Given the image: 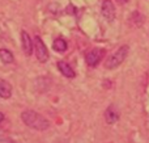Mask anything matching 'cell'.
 Instances as JSON below:
<instances>
[{
    "instance_id": "6da1fadb",
    "label": "cell",
    "mask_w": 149,
    "mask_h": 143,
    "mask_svg": "<svg viewBox=\"0 0 149 143\" xmlns=\"http://www.w3.org/2000/svg\"><path fill=\"white\" fill-rule=\"evenodd\" d=\"M21 120L28 128L34 129L38 131L47 130L50 128V122L47 118H45L43 116H41L39 113L34 112V110H25L21 114Z\"/></svg>"
},
{
    "instance_id": "7a4b0ae2",
    "label": "cell",
    "mask_w": 149,
    "mask_h": 143,
    "mask_svg": "<svg viewBox=\"0 0 149 143\" xmlns=\"http://www.w3.org/2000/svg\"><path fill=\"white\" fill-rule=\"evenodd\" d=\"M127 55H128V46H126V45L120 46L115 53H113V54L107 58V60H106V63H105V67L107 68V70H114V68L119 67V66L124 62Z\"/></svg>"
},
{
    "instance_id": "3957f363",
    "label": "cell",
    "mask_w": 149,
    "mask_h": 143,
    "mask_svg": "<svg viewBox=\"0 0 149 143\" xmlns=\"http://www.w3.org/2000/svg\"><path fill=\"white\" fill-rule=\"evenodd\" d=\"M34 49H36V55L39 62L41 63L47 62V59H49V51H47L46 45L43 43V41L38 36L34 37Z\"/></svg>"
},
{
    "instance_id": "277c9868",
    "label": "cell",
    "mask_w": 149,
    "mask_h": 143,
    "mask_svg": "<svg viewBox=\"0 0 149 143\" xmlns=\"http://www.w3.org/2000/svg\"><path fill=\"white\" fill-rule=\"evenodd\" d=\"M101 12H102L105 20H107L109 22H113L114 18H115V5H114V3L111 0H103Z\"/></svg>"
},
{
    "instance_id": "5b68a950",
    "label": "cell",
    "mask_w": 149,
    "mask_h": 143,
    "mask_svg": "<svg viewBox=\"0 0 149 143\" xmlns=\"http://www.w3.org/2000/svg\"><path fill=\"white\" fill-rule=\"evenodd\" d=\"M102 57H103V50L95 47V49H92L89 53H88L86 57H85V59H86L88 66H90V67H95V66L100 63V60L102 59Z\"/></svg>"
},
{
    "instance_id": "8992f818",
    "label": "cell",
    "mask_w": 149,
    "mask_h": 143,
    "mask_svg": "<svg viewBox=\"0 0 149 143\" xmlns=\"http://www.w3.org/2000/svg\"><path fill=\"white\" fill-rule=\"evenodd\" d=\"M21 46L26 55H30L33 53V39L26 32L21 33Z\"/></svg>"
},
{
    "instance_id": "52a82bcc",
    "label": "cell",
    "mask_w": 149,
    "mask_h": 143,
    "mask_svg": "<svg viewBox=\"0 0 149 143\" xmlns=\"http://www.w3.org/2000/svg\"><path fill=\"white\" fill-rule=\"evenodd\" d=\"M12 96V86L4 79H0V99H9Z\"/></svg>"
},
{
    "instance_id": "ba28073f",
    "label": "cell",
    "mask_w": 149,
    "mask_h": 143,
    "mask_svg": "<svg viewBox=\"0 0 149 143\" xmlns=\"http://www.w3.org/2000/svg\"><path fill=\"white\" fill-rule=\"evenodd\" d=\"M58 68H59L60 74H62V75H64L65 78H70V79L74 78V71H73V68L71 67V66L68 64L67 62H64V60H62V62L58 63Z\"/></svg>"
},
{
    "instance_id": "9c48e42d",
    "label": "cell",
    "mask_w": 149,
    "mask_h": 143,
    "mask_svg": "<svg viewBox=\"0 0 149 143\" xmlns=\"http://www.w3.org/2000/svg\"><path fill=\"white\" fill-rule=\"evenodd\" d=\"M118 118H119V114H118V112L115 110V108H114V107H109L107 109H106L105 120H106V122H107L109 125L115 123L116 121H118Z\"/></svg>"
},
{
    "instance_id": "30bf717a",
    "label": "cell",
    "mask_w": 149,
    "mask_h": 143,
    "mask_svg": "<svg viewBox=\"0 0 149 143\" xmlns=\"http://www.w3.org/2000/svg\"><path fill=\"white\" fill-rule=\"evenodd\" d=\"M0 60L5 64H9L13 62V55L9 50L7 49H0Z\"/></svg>"
},
{
    "instance_id": "8fae6325",
    "label": "cell",
    "mask_w": 149,
    "mask_h": 143,
    "mask_svg": "<svg viewBox=\"0 0 149 143\" xmlns=\"http://www.w3.org/2000/svg\"><path fill=\"white\" fill-rule=\"evenodd\" d=\"M52 47H54V50H56L58 53H64L65 50H67V42H65V39L63 38H56L54 41V43H52Z\"/></svg>"
},
{
    "instance_id": "7c38bea8",
    "label": "cell",
    "mask_w": 149,
    "mask_h": 143,
    "mask_svg": "<svg viewBox=\"0 0 149 143\" xmlns=\"http://www.w3.org/2000/svg\"><path fill=\"white\" fill-rule=\"evenodd\" d=\"M3 121H4V114H3V113L0 112V123H1Z\"/></svg>"
},
{
    "instance_id": "4fadbf2b",
    "label": "cell",
    "mask_w": 149,
    "mask_h": 143,
    "mask_svg": "<svg viewBox=\"0 0 149 143\" xmlns=\"http://www.w3.org/2000/svg\"><path fill=\"white\" fill-rule=\"evenodd\" d=\"M118 1L120 3V4H124V3H127V1H128V0H118Z\"/></svg>"
}]
</instances>
